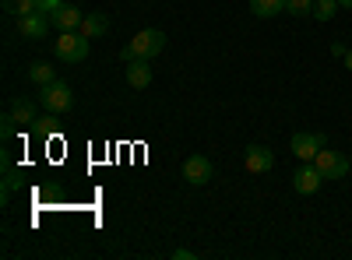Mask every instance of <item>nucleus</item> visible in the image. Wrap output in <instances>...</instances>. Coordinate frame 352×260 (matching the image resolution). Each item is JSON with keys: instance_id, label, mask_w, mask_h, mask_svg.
I'll list each match as a JSON object with an SVG mask.
<instances>
[{"instance_id": "1", "label": "nucleus", "mask_w": 352, "mask_h": 260, "mask_svg": "<svg viewBox=\"0 0 352 260\" xmlns=\"http://www.w3.org/2000/svg\"><path fill=\"white\" fill-rule=\"evenodd\" d=\"M166 49V32L162 28H141V32L120 49L124 60H155Z\"/></svg>"}, {"instance_id": "2", "label": "nucleus", "mask_w": 352, "mask_h": 260, "mask_svg": "<svg viewBox=\"0 0 352 260\" xmlns=\"http://www.w3.org/2000/svg\"><path fill=\"white\" fill-rule=\"evenodd\" d=\"M88 43L92 39L81 32H60L53 39V53L60 64H81V60H88Z\"/></svg>"}, {"instance_id": "3", "label": "nucleus", "mask_w": 352, "mask_h": 260, "mask_svg": "<svg viewBox=\"0 0 352 260\" xmlns=\"http://www.w3.org/2000/svg\"><path fill=\"white\" fill-rule=\"evenodd\" d=\"M39 102H43L46 113H67L74 106V92H71V84H64V81H50V84L39 88Z\"/></svg>"}, {"instance_id": "4", "label": "nucleus", "mask_w": 352, "mask_h": 260, "mask_svg": "<svg viewBox=\"0 0 352 260\" xmlns=\"http://www.w3.org/2000/svg\"><path fill=\"white\" fill-rule=\"evenodd\" d=\"M292 155H296L300 162H314L320 148H328V137L324 134H310V130H300V134H292Z\"/></svg>"}, {"instance_id": "5", "label": "nucleus", "mask_w": 352, "mask_h": 260, "mask_svg": "<svg viewBox=\"0 0 352 260\" xmlns=\"http://www.w3.org/2000/svg\"><path fill=\"white\" fill-rule=\"evenodd\" d=\"M314 165L320 169V176H324V180H342L345 172H349V158L342 152H331V148H320L317 158H314Z\"/></svg>"}, {"instance_id": "6", "label": "nucleus", "mask_w": 352, "mask_h": 260, "mask_svg": "<svg viewBox=\"0 0 352 260\" xmlns=\"http://www.w3.org/2000/svg\"><path fill=\"white\" fill-rule=\"evenodd\" d=\"M212 176H215V165H212L208 155H190V158L184 162V180H187L190 187H204Z\"/></svg>"}, {"instance_id": "7", "label": "nucleus", "mask_w": 352, "mask_h": 260, "mask_svg": "<svg viewBox=\"0 0 352 260\" xmlns=\"http://www.w3.org/2000/svg\"><path fill=\"white\" fill-rule=\"evenodd\" d=\"M243 162H247V172H254V176H264V172L275 169V152L264 148V144H250L247 155H243Z\"/></svg>"}, {"instance_id": "8", "label": "nucleus", "mask_w": 352, "mask_h": 260, "mask_svg": "<svg viewBox=\"0 0 352 260\" xmlns=\"http://www.w3.org/2000/svg\"><path fill=\"white\" fill-rule=\"evenodd\" d=\"M320 183H324V176H320V169L314 162H303L296 172H292V187H296V193H317Z\"/></svg>"}, {"instance_id": "9", "label": "nucleus", "mask_w": 352, "mask_h": 260, "mask_svg": "<svg viewBox=\"0 0 352 260\" xmlns=\"http://www.w3.org/2000/svg\"><path fill=\"white\" fill-rule=\"evenodd\" d=\"M50 14H43V11H32V14H25V18H18V32L25 36V39H46L50 36Z\"/></svg>"}, {"instance_id": "10", "label": "nucleus", "mask_w": 352, "mask_h": 260, "mask_svg": "<svg viewBox=\"0 0 352 260\" xmlns=\"http://www.w3.org/2000/svg\"><path fill=\"white\" fill-rule=\"evenodd\" d=\"M50 21L60 28V32H74V28H81V21H85V11L78 4H60L50 14Z\"/></svg>"}, {"instance_id": "11", "label": "nucleus", "mask_w": 352, "mask_h": 260, "mask_svg": "<svg viewBox=\"0 0 352 260\" xmlns=\"http://www.w3.org/2000/svg\"><path fill=\"white\" fill-rule=\"evenodd\" d=\"M131 88H148L152 84V60H127V71H124Z\"/></svg>"}, {"instance_id": "12", "label": "nucleus", "mask_w": 352, "mask_h": 260, "mask_svg": "<svg viewBox=\"0 0 352 260\" xmlns=\"http://www.w3.org/2000/svg\"><path fill=\"white\" fill-rule=\"evenodd\" d=\"M78 32H81V36H88V39L106 36V32H109V14H106V11H92V14H85V21H81Z\"/></svg>"}, {"instance_id": "13", "label": "nucleus", "mask_w": 352, "mask_h": 260, "mask_svg": "<svg viewBox=\"0 0 352 260\" xmlns=\"http://www.w3.org/2000/svg\"><path fill=\"white\" fill-rule=\"evenodd\" d=\"M8 117L14 120V123H36V106L28 102V99H11V109H8Z\"/></svg>"}, {"instance_id": "14", "label": "nucleus", "mask_w": 352, "mask_h": 260, "mask_svg": "<svg viewBox=\"0 0 352 260\" xmlns=\"http://www.w3.org/2000/svg\"><path fill=\"white\" fill-rule=\"evenodd\" d=\"M250 11L257 18H275L285 11V0H250Z\"/></svg>"}, {"instance_id": "15", "label": "nucleus", "mask_w": 352, "mask_h": 260, "mask_svg": "<svg viewBox=\"0 0 352 260\" xmlns=\"http://www.w3.org/2000/svg\"><path fill=\"white\" fill-rule=\"evenodd\" d=\"M28 78H32L36 84H39V88H43V84H50V81H56V71L46 64V60H36L32 67H28Z\"/></svg>"}, {"instance_id": "16", "label": "nucleus", "mask_w": 352, "mask_h": 260, "mask_svg": "<svg viewBox=\"0 0 352 260\" xmlns=\"http://www.w3.org/2000/svg\"><path fill=\"white\" fill-rule=\"evenodd\" d=\"M0 8H4L8 14H14V18H25V14L36 11V0H0Z\"/></svg>"}, {"instance_id": "17", "label": "nucleus", "mask_w": 352, "mask_h": 260, "mask_svg": "<svg viewBox=\"0 0 352 260\" xmlns=\"http://www.w3.org/2000/svg\"><path fill=\"white\" fill-rule=\"evenodd\" d=\"M338 8H342L338 0H317V4H314V18L317 21H331L338 14Z\"/></svg>"}, {"instance_id": "18", "label": "nucleus", "mask_w": 352, "mask_h": 260, "mask_svg": "<svg viewBox=\"0 0 352 260\" xmlns=\"http://www.w3.org/2000/svg\"><path fill=\"white\" fill-rule=\"evenodd\" d=\"M314 4L317 0H285V11L296 18H307V14H314Z\"/></svg>"}, {"instance_id": "19", "label": "nucleus", "mask_w": 352, "mask_h": 260, "mask_svg": "<svg viewBox=\"0 0 352 260\" xmlns=\"http://www.w3.org/2000/svg\"><path fill=\"white\" fill-rule=\"evenodd\" d=\"M53 117H56V113H46L43 120H36V130H39V134H53V130H56V120H53Z\"/></svg>"}, {"instance_id": "20", "label": "nucleus", "mask_w": 352, "mask_h": 260, "mask_svg": "<svg viewBox=\"0 0 352 260\" xmlns=\"http://www.w3.org/2000/svg\"><path fill=\"white\" fill-rule=\"evenodd\" d=\"M64 0H36V11H43V14H53L56 8H60Z\"/></svg>"}, {"instance_id": "21", "label": "nucleus", "mask_w": 352, "mask_h": 260, "mask_svg": "<svg viewBox=\"0 0 352 260\" xmlns=\"http://www.w3.org/2000/svg\"><path fill=\"white\" fill-rule=\"evenodd\" d=\"M194 257H197L194 250H176V253H173V260H194Z\"/></svg>"}, {"instance_id": "22", "label": "nucleus", "mask_w": 352, "mask_h": 260, "mask_svg": "<svg viewBox=\"0 0 352 260\" xmlns=\"http://www.w3.org/2000/svg\"><path fill=\"white\" fill-rule=\"evenodd\" d=\"M345 53H349V49H345L342 43H331V56H342V60H345Z\"/></svg>"}, {"instance_id": "23", "label": "nucleus", "mask_w": 352, "mask_h": 260, "mask_svg": "<svg viewBox=\"0 0 352 260\" xmlns=\"http://www.w3.org/2000/svg\"><path fill=\"white\" fill-rule=\"evenodd\" d=\"M345 67H349V71H352V49H349V53H345Z\"/></svg>"}, {"instance_id": "24", "label": "nucleus", "mask_w": 352, "mask_h": 260, "mask_svg": "<svg viewBox=\"0 0 352 260\" xmlns=\"http://www.w3.org/2000/svg\"><path fill=\"white\" fill-rule=\"evenodd\" d=\"M338 4H342L345 11H352V0H338Z\"/></svg>"}]
</instances>
